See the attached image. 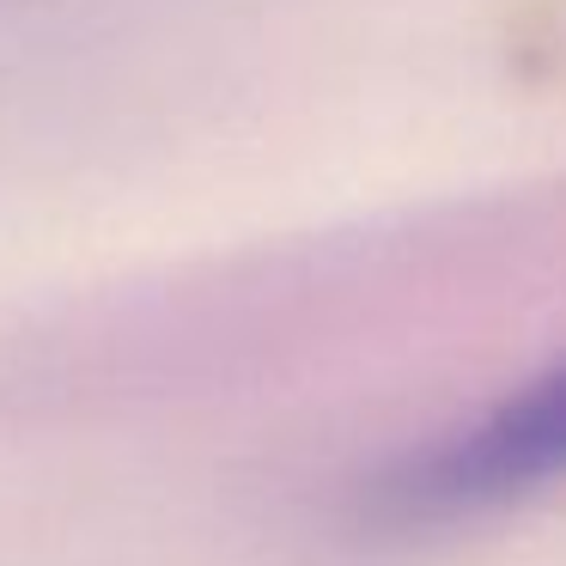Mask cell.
Listing matches in <instances>:
<instances>
[{"instance_id": "1", "label": "cell", "mask_w": 566, "mask_h": 566, "mask_svg": "<svg viewBox=\"0 0 566 566\" xmlns=\"http://www.w3.org/2000/svg\"><path fill=\"white\" fill-rule=\"evenodd\" d=\"M566 481V354L378 475L390 524H457Z\"/></svg>"}]
</instances>
